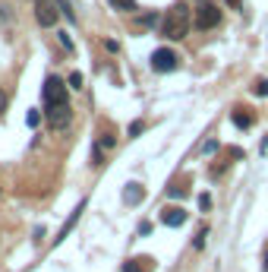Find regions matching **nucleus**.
<instances>
[{
  "mask_svg": "<svg viewBox=\"0 0 268 272\" xmlns=\"http://www.w3.org/2000/svg\"><path fill=\"white\" fill-rule=\"evenodd\" d=\"M114 10H123V13H133L136 10V0H111Z\"/></svg>",
  "mask_w": 268,
  "mask_h": 272,
  "instance_id": "ddd939ff",
  "label": "nucleus"
},
{
  "mask_svg": "<svg viewBox=\"0 0 268 272\" xmlns=\"http://www.w3.org/2000/svg\"><path fill=\"white\" fill-rule=\"evenodd\" d=\"M252 95H268V79H255L252 82Z\"/></svg>",
  "mask_w": 268,
  "mask_h": 272,
  "instance_id": "4468645a",
  "label": "nucleus"
},
{
  "mask_svg": "<svg viewBox=\"0 0 268 272\" xmlns=\"http://www.w3.org/2000/svg\"><path fill=\"white\" fill-rule=\"evenodd\" d=\"M177 67H180V57L173 51H167V48H158L151 54V70H155V73H173Z\"/></svg>",
  "mask_w": 268,
  "mask_h": 272,
  "instance_id": "7ed1b4c3",
  "label": "nucleus"
},
{
  "mask_svg": "<svg viewBox=\"0 0 268 272\" xmlns=\"http://www.w3.org/2000/svg\"><path fill=\"white\" fill-rule=\"evenodd\" d=\"M60 44H63L66 51H73V41H69V35H66V32H60Z\"/></svg>",
  "mask_w": 268,
  "mask_h": 272,
  "instance_id": "aec40b11",
  "label": "nucleus"
},
{
  "mask_svg": "<svg viewBox=\"0 0 268 272\" xmlns=\"http://www.w3.org/2000/svg\"><path fill=\"white\" fill-rule=\"evenodd\" d=\"M262 269L268 272V247H265V263H262Z\"/></svg>",
  "mask_w": 268,
  "mask_h": 272,
  "instance_id": "4be33fe9",
  "label": "nucleus"
},
{
  "mask_svg": "<svg viewBox=\"0 0 268 272\" xmlns=\"http://www.w3.org/2000/svg\"><path fill=\"white\" fill-rule=\"evenodd\" d=\"M205 238H208V228H202V231H199V238L193 241V244H196V250H202V247H205Z\"/></svg>",
  "mask_w": 268,
  "mask_h": 272,
  "instance_id": "2eb2a0df",
  "label": "nucleus"
},
{
  "mask_svg": "<svg viewBox=\"0 0 268 272\" xmlns=\"http://www.w3.org/2000/svg\"><path fill=\"white\" fill-rule=\"evenodd\" d=\"M199 209H202V212L212 209V196H208V193H202V196H199Z\"/></svg>",
  "mask_w": 268,
  "mask_h": 272,
  "instance_id": "f3484780",
  "label": "nucleus"
},
{
  "mask_svg": "<svg viewBox=\"0 0 268 272\" xmlns=\"http://www.w3.org/2000/svg\"><path fill=\"white\" fill-rule=\"evenodd\" d=\"M4 111H7V92L0 89V114H4Z\"/></svg>",
  "mask_w": 268,
  "mask_h": 272,
  "instance_id": "412c9836",
  "label": "nucleus"
},
{
  "mask_svg": "<svg viewBox=\"0 0 268 272\" xmlns=\"http://www.w3.org/2000/svg\"><path fill=\"white\" fill-rule=\"evenodd\" d=\"M82 212H85V203H79V206H76V212H73V215H69V222L63 225V228H60V238H57L54 244H60V241L66 238V234H69V231H73V225L79 222V215H82Z\"/></svg>",
  "mask_w": 268,
  "mask_h": 272,
  "instance_id": "1a4fd4ad",
  "label": "nucleus"
},
{
  "mask_svg": "<svg viewBox=\"0 0 268 272\" xmlns=\"http://www.w3.org/2000/svg\"><path fill=\"white\" fill-rule=\"evenodd\" d=\"M26 121H29V127H38V121H41V114H38V111H29V117H26Z\"/></svg>",
  "mask_w": 268,
  "mask_h": 272,
  "instance_id": "6ab92c4d",
  "label": "nucleus"
},
{
  "mask_svg": "<svg viewBox=\"0 0 268 272\" xmlns=\"http://www.w3.org/2000/svg\"><path fill=\"white\" fill-rule=\"evenodd\" d=\"M190 22H193L190 7L186 4H173L164 13V19H161V35L170 38V41H180V38H186V32H190Z\"/></svg>",
  "mask_w": 268,
  "mask_h": 272,
  "instance_id": "f257e3e1",
  "label": "nucleus"
},
{
  "mask_svg": "<svg viewBox=\"0 0 268 272\" xmlns=\"http://www.w3.org/2000/svg\"><path fill=\"white\" fill-rule=\"evenodd\" d=\"M218 19H221V13H218L215 4H202L199 10H196V26H199V29H212V26H218Z\"/></svg>",
  "mask_w": 268,
  "mask_h": 272,
  "instance_id": "423d86ee",
  "label": "nucleus"
},
{
  "mask_svg": "<svg viewBox=\"0 0 268 272\" xmlns=\"http://www.w3.org/2000/svg\"><path fill=\"white\" fill-rule=\"evenodd\" d=\"M145 196V190H142V187H139V184H126V190H123V199H126V203H130V206H136L139 203V199H142Z\"/></svg>",
  "mask_w": 268,
  "mask_h": 272,
  "instance_id": "9d476101",
  "label": "nucleus"
},
{
  "mask_svg": "<svg viewBox=\"0 0 268 272\" xmlns=\"http://www.w3.org/2000/svg\"><path fill=\"white\" fill-rule=\"evenodd\" d=\"M57 16H60V10H57V4H54V0H35V19H38L44 29H48V26H54V22H57Z\"/></svg>",
  "mask_w": 268,
  "mask_h": 272,
  "instance_id": "20e7f679",
  "label": "nucleus"
},
{
  "mask_svg": "<svg viewBox=\"0 0 268 272\" xmlns=\"http://www.w3.org/2000/svg\"><path fill=\"white\" fill-rule=\"evenodd\" d=\"M142 130H145V124H142V121H133V124H130V136H139Z\"/></svg>",
  "mask_w": 268,
  "mask_h": 272,
  "instance_id": "dca6fc26",
  "label": "nucleus"
},
{
  "mask_svg": "<svg viewBox=\"0 0 268 272\" xmlns=\"http://www.w3.org/2000/svg\"><path fill=\"white\" fill-rule=\"evenodd\" d=\"M227 4H230V7H240V0H227Z\"/></svg>",
  "mask_w": 268,
  "mask_h": 272,
  "instance_id": "5701e85b",
  "label": "nucleus"
},
{
  "mask_svg": "<svg viewBox=\"0 0 268 272\" xmlns=\"http://www.w3.org/2000/svg\"><path fill=\"white\" fill-rule=\"evenodd\" d=\"M234 124H237L240 130H246V127H252V114H243V111H234Z\"/></svg>",
  "mask_w": 268,
  "mask_h": 272,
  "instance_id": "f8f14e48",
  "label": "nucleus"
},
{
  "mask_svg": "<svg viewBox=\"0 0 268 272\" xmlns=\"http://www.w3.org/2000/svg\"><path fill=\"white\" fill-rule=\"evenodd\" d=\"M41 101H44V108L63 104L66 101V82L60 76H48L44 79V89H41Z\"/></svg>",
  "mask_w": 268,
  "mask_h": 272,
  "instance_id": "f03ea898",
  "label": "nucleus"
},
{
  "mask_svg": "<svg viewBox=\"0 0 268 272\" xmlns=\"http://www.w3.org/2000/svg\"><path fill=\"white\" fill-rule=\"evenodd\" d=\"M69 86H73V89H82V73H73V76H69Z\"/></svg>",
  "mask_w": 268,
  "mask_h": 272,
  "instance_id": "a211bd4d",
  "label": "nucleus"
},
{
  "mask_svg": "<svg viewBox=\"0 0 268 272\" xmlns=\"http://www.w3.org/2000/svg\"><path fill=\"white\" fill-rule=\"evenodd\" d=\"M123 272H155V259L151 256H130L123 263Z\"/></svg>",
  "mask_w": 268,
  "mask_h": 272,
  "instance_id": "6e6552de",
  "label": "nucleus"
},
{
  "mask_svg": "<svg viewBox=\"0 0 268 272\" xmlns=\"http://www.w3.org/2000/svg\"><path fill=\"white\" fill-rule=\"evenodd\" d=\"M54 4H57V10H60L69 22H76V13H73V7H69V0H54Z\"/></svg>",
  "mask_w": 268,
  "mask_h": 272,
  "instance_id": "9b49d317",
  "label": "nucleus"
},
{
  "mask_svg": "<svg viewBox=\"0 0 268 272\" xmlns=\"http://www.w3.org/2000/svg\"><path fill=\"white\" fill-rule=\"evenodd\" d=\"M44 117H48V124L54 127V130H63L66 124H69V101H63V104H54V108H44Z\"/></svg>",
  "mask_w": 268,
  "mask_h": 272,
  "instance_id": "39448f33",
  "label": "nucleus"
},
{
  "mask_svg": "<svg viewBox=\"0 0 268 272\" xmlns=\"http://www.w3.org/2000/svg\"><path fill=\"white\" fill-rule=\"evenodd\" d=\"M161 222H164L167 228H180V225H186V209H180V206H164V209H161Z\"/></svg>",
  "mask_w": 268,
  "mask_h": 272,
  "instance_id": "0eeeda50",
  "label": "nucleus"
}]
</instances>
